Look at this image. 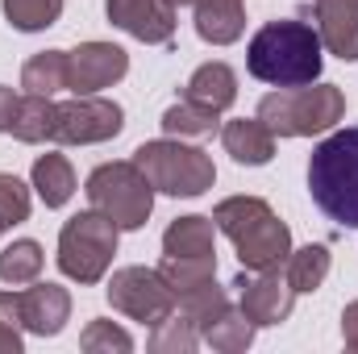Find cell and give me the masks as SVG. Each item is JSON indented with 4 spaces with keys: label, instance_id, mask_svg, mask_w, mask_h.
Listing matches in <instances>:
<instances>
[{
    "label": "cell",
    "instance_id": "obj_1",
    "mask_svg": "<svg viewBox=\"0 0 358 354\" xmlns=\"http://www.w3.org/2000/svg\"><path fill=\"white\" fill-rule=\"evenodd\" d=\"M321 34L308 21H267L250 46H246V67L255 80H263L271 88H300V84H317L321 80Z\"/></svg>",
    "mask_w": 358,
    "mask_h": 354
},
{
    "label": "cell",
    "instance_id": "obj_2",
    "mask_svg": "<svg viewBox=\"0 0 358 354\" xmlns=\"http://www.w3.org/2000/svg\"><path fill=\"white\" fill-rule=\"evenodd\" d=\"M213 225L238 246L242 271H279L292 255V229L259 196H229L213 208Z\"/></svg>",
    "mask_w": 358,
    "mask_h": 354
},
{
    "label": "cell",
    "instance_id": "obj_3",
    "mask_svg": "<svg viewBox=\"0 0 358 354\" xmlns=\"http://www.w3.org/2000/svg\"><path fill=\"white\" fill-rule=\"evenodd\" d=\"M308 192L329 221L358 229V125L338 129L334 138H325L313 150Z\"/></svg>",
    "mask_w": 358,
    "mask_h": 354
},
{
    "label": "cell",
    "instance_id": "obj_4",
    "mask_svg": "<svg viewBox=\"0 0 358 354\" xmlns=\"http://www.w3.org/2000/svg\"><path fill=\"white\" fill-rule=\"evenodd\" d=\"M346 117V96L338 84H300L279 88L259 100V121L275 138H313L334 129Z\"/></svg>",
    "mask_w": 358,
    "mask_h": 354
},
{
    "label": "cell",
    "instance_id": "obj_5",
    "mask_svg": "<svg viewBox=\"0 0 358 354\" xmlns=\"http://www.w3.org/2000/svg\"><path fill=\"white\" fill-rule=\"evenodd\" d=\"M138 171L155 183V192L167 196H204L217 183V167L204 150L183 146L176 138H159V142H142L134 150Z\"/></svg>",
    "mask_w": 358,
    "mask_h": 354
},
{
    "label": "cell",
    "instance_id": "obj_6",
    "mask_svg": "<svg viewBox=\"0 0 358 354\" xmlns=\"http://www.w3.org/2000/svg\"><path fill=\"white\" fill-rule=\"evenodd\" d=\"M88 200L117 229H142L155 208V183L138 171V163H100L88 176Z\"/></svg>",
    "mask_w": 358,
    "mask_h": 354
},
{
    "label": "cell",
    "instance_id": "obj_7",
    "mask_svg": "<svg viewBox=\"0 0 358 354\" xmlns=\"http://www.w3.org/2000/svg\"><path fill=\"white\" fill-rule=\"evenodd\" d=\"M117 234L121 229L100 208L76 213L59 234V271L76 283H100L117 255Z\"/></svg>",
    "mask_w": 358,
    "mask_h": 354
},
{
    "label": "cell",
    "instance_id": "obj_8",
    "mask_svg": "<svg viewBox=\"0 0 358 354\" xmlns=\"http://www.w3.org/2000/svg\"><path fill=\"white\" fill-rule=\"evenodd\" d=\"M108 304L142 325H159L176 313V292L159 275V267H121L108 279Z\"/></svg>",
    "mask_w": 358,
    "mask_h": 354
},
{
    "label": "cell",
    "instance_id": "obj_9",
    "mask_svg": "<svg viewBox=\"0 0 358 354\" xmlns=\"http://www.w3.org/2000/svg\"><path fill=\"white\" fill-rule=\"evenodd\" d=\"M125 129V113L117 100L104 96H76L67 104L55 108V138L63 146H92V142H108Z\"/></svg>",
    "mask_w": 358,
    "mask_h": 354
},
{
    "label": "cell",
    "instance_id": "obj_10",
    "mask_svg": "<svg viewBox=\"0 0 358 354\" xmlns=\"http://www.w3.org/2000/svg\"><path fill=\"white\" fill-rule=\"evenodd\" d=\"M125 71L129 55L113 42H84L67 50V92L76 96H96L100 88H113L117 80H125Z\"/></svg>",
    "mask_w": 358,
    "mask_h": 354
},
{
    "label": "cell",
    "instance_id": "obj_11",
    "mask_svg": "<svg viewBox=\"0 0 358 354\" xmlns=\"http://www.w3.org/2000/svg\"><path fill=\"white\" fill-rule=\"evenodd\" d=\"M104 13L117 29L146 46H167L176 38V4L171 0H104Z\"/></svg>",
    "mask_w": 358,
    "mask_h": 354
},
{
    "label": "cell",
    "instance_id": "obj_12",
    "mask_svg": "<svg viewBox=\"0 0 358 354\" xmlns=\"http://www.w3.org/2000/svg\"><path fill=\"white\" fill-rule=\"evenodd\" d=\"M234 288L242 292V313L255 325H283L292 317L296 292H292V283L279 271H250V275L242 271L234 279Z\"/></svg>",
    "mask_w": 358,
    "mask_h": 354
},
{
    "label": "cell",
    "instance_id": "obj_13",
    "mask_svg": "<svg viewBox=\"0 0 358 354\" xmlns=\"http://www.w3.org/2000/svg\"><path fill=\"white\" fill-rule=\"evenodd\" d=\"M313 8L325 50L342 63H358V0H313Z\"/></svg>",
    "mask_w": 358,
    "mask_h": 354
},
{
    "label": "cell",
    "instance_id": "obj_14",
    "mask_svg": "<svg viewBox=\"0 0 358 354\" xmlns=\"http://www.w3.org/2000/svg\"><path fill=\"white\" fill-rule=\"evenodd\" d=\"M67 317H71V296H67V288H59V283H38V279H34V288L21 292V325H25L29 334L55 338V334L67 325Z\"/></svg>",
    "mask_w": 358,
    "mask_h": 354
},
{
    "label": "cell",
    "instance_id": "obj_15",
    "mask_svg": "<svg viewBox=\"0 0 358 354\" xmlns=\"http://www.w3.org/2000/svg\"><path fill=\"white\" fill-rule=\"evenodd\" d=\"M221 142H225V155L242 167H263L275 159V134L259 117H242V121H229L221 129Z\"/></svg>",
    "mask_w": 358,
    "mask_h": 354
},
{
    "label": "cell",
    "instance_id": "obj_16",
    "mask_svg": "<svg viewBox=\"0 0 358 354\" xmlns=\"http://www.w3.org/2000/svg\"><path fill=\"white\" fill-rule=\"evenodd\" d=\"M196 34L213 46H229L246 34V0H196Z\"/></svg>",
    "mask_w": 358,
    "mask_h": 354
},
{
    "label": "cell",
    "instance_id": "obj_17",
    "mask_svg": "<svg viewBox=\"0 0 358 354\" xmlns=\"http://www.w3.org/2000/svg\"><path fill=\"white\" fill-rule=\"evenodd\" d=\"M183 100H196V104H204V108L225 113V108L238 100V76H234L225 63H204V67L192 71V80H187V88H183Z\"/></svg>",
    "mask_w": 358,
    "mask_h": 354
},
{
    "label": "cell",
    "instance_id": "obj_18",
    "mask_svg": "<svg viewBox=\"0 0 358 354\" xmlns=\"http://www.w3.org/2000/svg\"><path fill=\"white\" fill-rule=\"evenodd\" d=\"M213 217H176L163 234V255H217Z\"/></svg>",
    "mask_w": 358,
    "mask_h": 354
},
{
    "label": "cell",
    "instance_id": "obj_19",
    "mask_svg": "<svg viewBox=\"0 0 358 354\" xmlns=\"http://www.w3.org/2000/svg\"><path fill=\"white\" fill-rule=\"evenodd\" d=\"M55 100L50 96H21L17 100V113H13V125H8V134L17 138V142H50L55 138Z\"/></svg>",
    "mask_w": 358,
    "mask_h": 354
},
{
    "label": "cell",
    "instance_id": "obj_20",
    "mask_svg": "<svg viewBox=\"0 0 358 354\" xmlns=\"http://www.w3.org/2000/svg\"><path fill=\"white\" fill-rule=\"evenodd\" d=\"M34 187L42 196L46 208H63L71 196H76V171L63 155H42L34 163Z\"/></svg>",
    "mask_w": 358,
    "mask_h": 354
},
{
    "label": "cell",
    "instance_id": "obj_21",
    "mask_svg": "<svg viewBox=\"0 0 358 354\" xmlns=\"http://www.w3.org/2000/svg\"><path fill=\"white\" fill-rule=\"evenodd\" d=\"M159 275L167 279V288L179 300L183 292H192V288H200L217 275V255H163Z\"/></svg>",
    "mask_w": 358,
    "mask_h": 354
},
{
    "label": "cell",
    "instance_id": "obj_22",
    "mask_svg": "<svg viewBox=\"0 0 358 354\" xmlns=\"http://www.w3.org/2000/svg\"><path fill=\"white\" fill-rule=\"evenodd\" d=\"M21 88L34 96H55L67 88V50H42L21 67Z\"/></svg>",
    "mask_w": 358,
    "mask_h": 354
},
{
    "label": "cell",
    "instance_id": "obj_23",
    "mask_svg": "<svg viewBox=\"0 0 358 354\" xmlns=\"http://www.w3.org/2000/svg\"><path fill=\"white\" fill-rule=\"evenodd\" d=\"M255 321L242 313V309H225L200 338L213 346V351H221V354H242V351H250V342H255Z\"/></svg>",
    "mask_w": 358,
    "mask_h": 354
},
{
    "label": "cell",
    "instance_id": "obj_24",
    "mask_svg": "<svg viewBox=\"0 0 358 354\" xmlns=\"http://www.w3.org/2000/svg\"><path fill=\"white\" fill-rule=\"evenodd\" d=\"M329 246H304V250H292L287 263H283V279L292 283V292H317L329 275Z\"/></svg>",
    "mask_w": 358,
    "mask_h": 354
},
{
    "label": "cell",
    "instance_id": "obj_25",
    "mask_svg": "<svg viewBox=\"0 0 358 354\" xmlns=\"http://www.w3.org/2000/svg\"><path fill=\"white\" fill-rule=\"evenodd\" d=\"M221 113L217 108H204V104H196V100H179L171 104L167 113H163V129L171 134V138H213L217 134V121Z\"/></svg>",
    "mask_w": 358,
    "mask_h": 354
},
{
    "label": "cell",
    "instance_id": "obj_26",
    "mask_svg": "<svg viewBox=\"0 0 358 354\" xmlns=\"http://www.w3.org/2000/svg\"><path fill=\"white\" fill-rule=\"evenodd\" d=\"M176 309L192 321V325H196V330H200V334H204V330H208L225 309H229V296L217 288V279H208V283H200V288L183 292V296L176 300Z\"/></svg>",
    "mask_w": 358,
    "mask_h": 354
},
{
    "label": "cell",
    "instance_id": "obj_27",
    "mask_svg": "<svg viewBox=\"0 0 358 354\" xmlns=\"http://www.w3.org/2000/svg\"><path fill=\"white\" fill-rule=\"evenodd\" d=\"M42 246L34 242V238H21V242H13V246H4L0 250V279L4 283H34L38 275H42Z\"/></svg>",
    "mask_w": 358,
    "mask_h": 354
},
{
    "label": "cell",
    "instance_id": "obj_28",
    "mask_svg": "<svg viewBox=\"0 0 358 354\" xmlns=\"http://www.w3.org/2000/svg\"><path fill=\"white\" fill-rule=\"evenodd\" d=\"M4 17H8L13 29L38 34V29H50L63 17V0H4Z\"/></svg>",
    "mask_w": 358,
    "mask_h": 354
},
{
    "label": "cell",
    "instance_id": "obj_29",
    "mask_svg": "<svg viewBox=\"0 0 358 354\" xmlns=\"http://www.w3.org/2000/svg\"><path fill=\"white\" fill-rule=\"evenodd\" d=\"M200 346V330L183 317V313H171L167 321H159L155 325V334H150V351L155 354H171V351H196Z\"/></svg>",
    "mask_w": 358,
    "mask_h": 354
},
{
    "label": "cell",
    "instance_id": "obj_30",
    "mask_svg": "<svg viewBox=\"0 0 358 354\" xmlns=\"http://www.w3.org/2000/svg\"><path fill=\"white\" fill-rule=\"evenodd\" d=\"M21 221H29V187L17 176H0V225L13 229Z\"/></svg>",
    "mask_w": 358,
    "mask_h": 354
},
{
    "label": "cell",
    "instance_id": "obj_31",
    "mask_svg": "<svg viewBox=\"0 0 358 354\" xmlns=\"http://www.w3.org/2000/svg\"><path fill=\"white\" fill-rule=\"evenodd\" d=\"M80 346H84L88 354H100V351L129 354L134 351V338H129L121 325H113V321H92L88 330H84V338H80Z\"/></svg>",
    "mask_w": 358,
    "mask_h": 354
},
{
    "label": "cell",
    "instance_id": "obj_32",
    "mask_svg": "<svg viewBox=\"0 0 358 354\" xmlns=\"http://www.w3.org/2000/svg\"><path fill=\"white\" fill-rule=\"evenodd\" d=\"M21 292H0V354L21 351Z\"/></svg>",
    "mask_w": 358,
    "mask_h": 354
},
{
    "label": "cell",
    "instance_id": "obj_33",
    "mask_svg": "<svg viewBox=\"0 0 358 354\" xmlns=\"http://www.w3.org/2000/svg\"><path fill=\"white\" fill-rule=\"evenodd\" d=\"M342 342H346V351L358 354V300L342 309Z\"/></svg>",
    "mask_w": 358,
    "mask_h": 354
},
{
    "label": "cell",
    "instance_id": "obj_34",
    "mask_svg": "<svg viewBox=\"0 0 358 354\" xmlns=\"http://www.w3.org/2000/svg\"><path fill=\"white\" fill-rule=\"evenodd\" d=\"M13 113H17V96H13V88L0 84V134L13 125Z\"/></svg>",
    "mask_w": 358,
    "mask_h": 354
},
{
    "label": "cell",
    "instance_id": "obj_35",
    "mask_svg": "<svg viewBox=\"0 0 358 354\" xmlns=\"http://www.w3.org/2000/svg\"><path fill=\"white\" fill-rule=\"evenodd\" d=\"M171 4H176V8H179V4H196V0H171Z\"/></svg>",
    "mask_w": 358,
    "mask_h": 354
},
{
    "label": "cell",
    "instance_id": "obj_36",
    "mask_svg": "<svg viewBox=\"0 0 358 354\" xmlns=\"http://www.w3.org/2000/svg\"><path fill=\"white\" fill-rule=\"evenodd\" d=\"M0 234H4V225H0Z\"/></svg>",
    "mask_w": 358,
    "mask_h": 354
}]
</instances>
